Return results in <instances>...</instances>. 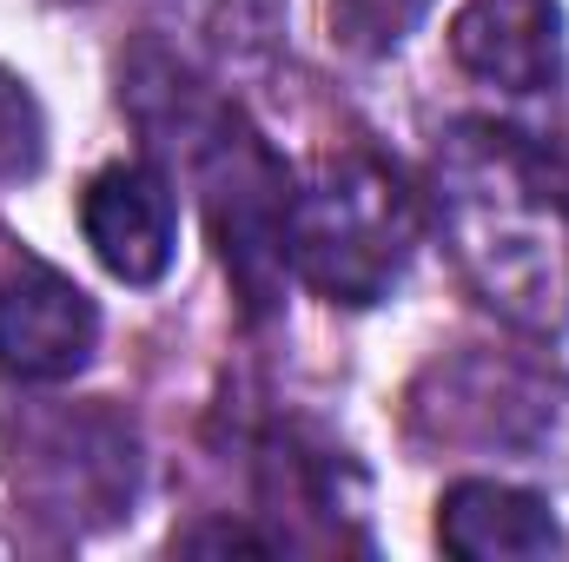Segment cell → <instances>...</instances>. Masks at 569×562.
Returning <instances> with one entry per match:
<instances>
[{"instance_id":"30bf717a","label":"cell","mask_w":569,"mask_h":562,"mask_svg":"<svg viewBox=\"0 0 569 562\" xmlns=\"http://www.w3.org/2000/svg\"><path fill=\"white\" fill-rule=\"evenodd\" d=\"M40 159H47V120H40V100L27 93L20 73L0 67V185L40 172Z\"/></svg>"},{"instance_id":"9c48e42d","label":"cell","mask_w":569,"mask_h":562,"mask_svg":"<svg viewBox=\"0 0 569 562\" xmlns=\"http://www.w3.org/2000/svg\"><path fill=\"white\" fill-rule=\"evenodd\" d=\"M437 543L463 562H530L563 550V523L523 483L463 476L437 496Z\"/></svg>"},{"instance_id":"8992f818","label":"cell","mask_w":569,"mask_h":562,"mask_svg":"<svg viewBox=\"0 0 569 562\" xmlns=\"http://www.w3.org/2000/svg\"><path fill=\"white\" fill-rule=\"evenodd\" d=\"M100 351V311L53 265H13L0 279V371L13 384H67Z\"/></svg>"},{"instance_id":"3957f363","label":"cell","mask_w":569,"mask_h":562,"mask_svg":"<svg viewBox=\"0 0 569 562\" xmlns=\"http://www.w3.org/2000/svg\"><path fill=\"white\" fill-rule=\"evenodd\" d=\"M411 192L371 152H345L305 192H291V272L331 304L391 298V284L411 265Z\"/></svg>"},{"instance_id":"52a82bcc","label":"cell","mask_w":569,"mask_h":562,"mask_svg":"<svg viewBox=\"0 0 569 562\" xmlns=\"http://www.w3.org/2000/svg\"><path fill=\"white\" fill-rule=\"evenodd\" d=\"M80 232L120 284H159L179 252V205L166 172L146 159L100 165L80 192Z\"/></svg>"},{"instance_id":"7a4b0ae2","label":"cell","mask_w":569,"mask_h":562,"mask_svg":"<svg viewBox=\"0 0 569 562\" xmlns=\"http://www.w3.org/2000/svg\"><path fill=\"white\" fill-rule=\"evenodd\" d=\"M172 107V133L186 145V165L199 172L206 192V219H212V245L226 259V272L239 284L246 311L266 318L284 291L291 272V179L272 159V145L259 140L232 107L199 100L186 80L159 87Z\"/></svg>"},{"instance_id":"ba28073f","label":"cell","mask_w":569,"mask_h":562,"mask_svg":"<svg viewBox=\"0 0 569 562\" xmlns=\"http://www.w3.org/2000/svg\"><path fill=\"white\" fill-rule=\"evenodd\" d=\"M450 53L477 87L543 93L563 73V7L557 0H463L450 20Z\"/></svg>"},{"instance_id":"8fae6325","label":"cell","mask_w":569,"mask_h":562,"mask_svg":"<svg viewBox=\"0 0 569 562\" xmlns=\"http://www.w3.org/2000/svg\"><path fill=\"white\" fill-rule=\"evenodd\" d=\"M425 13V0H331V40L351 53H385L405 40V27Z\"/></svg>"},{"instance_id":"7c38bea8","label":"cell","mask_w":569,"mask_h":562,"mask_svg":"<svg viewBox=\"0 0 569 562\" xmlns=\"http://www.w3.org/2000/svg\"><path fill=\"white\" fill-rule=\"evenodd\" d=\"M179 550H199V556H232V550H246V556H266L272 543H266V536H252L246 523H199V530H186V536H179Z\"/></svg>"},{"instance_id":"5b68a950","label":"cell","mask_w":569,"mask_h":562,"mask_svg":"<svg viewBox=\"0 0 569 562\" xmlns=\"http://www.w3.org/2000/svg\"><path fill=\"white\" fill-rule=\"evenodd\" d=\"M418 430L470 450H503L550 463V450L569 443V384L503 364V358H450L418 384Z\"/></svg>"},{"instance_id":"277c9868","label":"cell","mask_w":569,"mask_h":562,"mask_svg":"<svg viewBox=\"0 0 569 562\" xmlns=\"http://www.w3.org/2000/svg\"><path fill=\"white\" fill-rule=\"evenodd\" d=\"M0 470L60 530H107L140 496V436L100 404L27 411L0 430Z\"/></svg>"},{"instance_id":"6da1fadb","label":"cell","mask_w":569,"mask_h":562,"mask_svg":"<svg viewBox=\"0 0 569 562\" xmlns=\"http://www.w3.org/2000/svg\"><path fill=\"white\" fill-rule=\"evenodd\" d=\"M430 199L470 291L517 331L569 324V179L517 127L463 120L437 140Z\"/></svg>"}]
</instances>
